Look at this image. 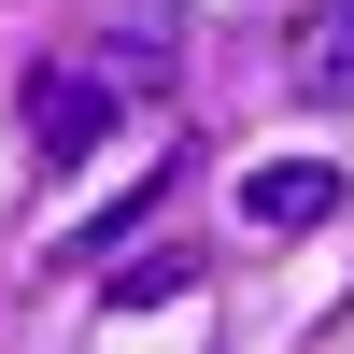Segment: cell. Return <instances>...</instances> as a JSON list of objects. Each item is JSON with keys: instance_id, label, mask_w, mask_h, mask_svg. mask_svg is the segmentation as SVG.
<instances>
[{"instance_id": "obj_1", "label": "cell", "mask_w": 354, "mask_h": 354, "mask_svg": "<svg viewBox=\"0 0 354 354\" xmlns=\"http://www.w3.org/2000/svg\"><path fill=\"white\" fill-rule=\"evenodd\" d=\"M100 142H113V85L100 71H28V156L71 170V156H100Z\"/></svg>"}, {"instance_id": "obj_2", "label": "cell", "mask_w": 354, "mask_h": 354, "mask_svg": "<svg viewBox=\"0 0 354 354\" xmlns=\"http://www.w3.org/2000/svg\"><path fill=\"white\" fill-rule=\"evenodd\" d=\"M340 213V170L326 156H270V170H241V227H326Z\"/></svg>"}, {"instance_id": "obj_3", "label": "cell", "mask_w": 354, "mask_h": 354, "mask_svg": "<svg viewBox=\"0 0 354 354\" xmlns=\"http://www.w3.org/2000/svg\"><path fill=\"white\" fill-rule=\"evenodd\" d=\"M283 71H298L312 113H354V0H326V15L298 28V57H283Z\"/></svg>"}, {"instance_id": "obj_4", "label": "cell", "mask_w": 354, "mask_h": 354, "mask_svg": "<svg viewBox=\"0 0 354 354\" xmlns=\"http://www.w3.org/2000/svg\"><path fill=\"white\" fill-rule=\"evenodd\" d=\"M185 283H198V255H142V270H113V283H100V312H170Z\"/></svg>"}]
</instances>
